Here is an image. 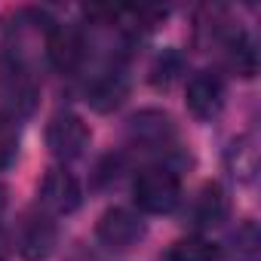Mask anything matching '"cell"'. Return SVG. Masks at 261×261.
Instances as JSON below:
<instances>
[{
    "mask_svg": "<svg viewBox=\"0 0 261 261\" xmlns=\"http://www.w3.org/2000/svg\"><path fill=\"white\" fill-rule=\"evenodd\" d=\"M83 200V191H80V181L62 169V166H53L46 169V175L40 178V188H37V203L43 212L49 215H71Z\"/></svg>",
    "mask_w": 261,
    "mask_h": 261,
    "instance_id": "8992f818",
    "label": "cell"
},
{
    "mask_svg": "<svg viewBox=\"0 0 261 261\" xmlns=\"http://www.w3.org/2000/svg\"><path fill=\"white\" fill-rule=\"evenodd\" d=\"M148 227L142 221L139 212L133 209H123V206H114L108 212H101L98 224H95V237L105 249H114V252H126V249H133L145 240Z\"/></svg>",
    "mask_w": 261,
    "mask_h": 261,
    "instance_id": "5b68a950",
    "label": "cell"
},
{
    "mask_svg": "<svg viewBox=\"0 0 261 261\" xmlns=\"http://www.w3.org/2000/svg\"><path fill=\"white\" fill-rule=\"evenodd\" d=\"M126 92H129V74H126L123 59L114 56V59H108V65L98 74H92V83L86 86V101L105 114V111L120 108Z\"/></svg>",
    "mask_w": 261,
    "mask_h": 261,
    "instance_id": "52a82bcc",
    "label": "cell"
},
{
    "mask_svg": "<svg viewBox=\"0 0 261 261\" xmlns=\"http://www.w3.org/2000/svg\"><path fill=\"white\" fill-rule=\"evenodd\" d=\"M16 157H19V123L7 111H0V172L10 169Z\"/></svg>",
    "mask_w": 261,
    "mask_h": 261,
    "instance_id": "9a60e30c",
    "label": "cell"
},
{
    "mask_svg": "<svg viewBox=\"0 0 261 261\" xmlns=\"http://www.w3.org/2000/svg\"><path fill=\"white\" fill-rule=\"evenodd\" d=\"M133 200L142 212L166 215L181 203V178L166 163H148L136 172L133 181Z\"/></svg>",
    "mask_w": 261,
    "mask_h": 261,
    "instance_id": "6da1fadb",
    "label": "cell"
},
{
    "mask_svg": "<svg viewBox=\"0 0 261 261\" xmlns=\"http://www.w3.org/2000/svg\"><path fill=\"white\" fill-rule=\"evenodd\" d=\"M230 261H258L261 258V237L255 221H243L230 233Z\"/></svg>",
    "mask_w": 261,
    "mask_h": 261,
    "instance_id": "4fadbf2b",
    "label": "cell"
},
{
    "mask_svg": "<svg viewBox=\"0 0 261 261\" xmlns=\"http://www.w3.org/2000/svg\"><path fill=\"white\" fill-rule=\"evenodd\" d=\"M188 218L197 227H218L227 218V197H224L221 185H203L197 191V197L191 200Z\"/></svg>",
    "mask_w": 261,
    "mask_h": 261,
    "instance_id": "8fae6325",
    "label": "cell"
},
{
    "mask_svg": "<svg viewBox=\"0 0 261 261\" xmlns=\"http://www.w3.org/2000/svg\"><path fill=\"white\" fill-rule=\"evenodd\" d=\"M129 139H133V145L139 148H148V151H163L175 142V123L169 114L163 111H139L129 117V126H126Z\"/></svg>",
    "mask_w": 261,
    "mask_h": 261,
    "instance_id": "ba28073f",
    "label": "cell"
},
{
    "mask_svg": "<svg viewBox=\"0 0 261 261\" xmlns=\"http://www.w3.org/2000/svg\"><path fill=\"white\" fill-rule=\"evenodd\" d=\"M0 261H4V249H0Z\"/></svg>",
    "mask_w": 261,
    "mask_h": 261,
    "instance_id": "2e32d148",
    "label": "cell"
},
{
    "mask_svg": "<svg viewBox=\"0 0 261 261\" xmlns=\"http://www.w3.org/2000/svg\"><path fill=\"white\" fill-rule=\"evenodd\" d=\"M185 101H188V111L197 120L218 117L221 108H224V80L215 71H197V74H191L188 89H185Z\"/></svg>",
    "mask_w": 261,
    "mask_h": 261,
    "instance_id": "30bf717a",
    "label": "cell"
},
{
    "mask_svg": "<svg viewBox=\"0 0 261 261\" xmlns=\"http://www.w3.org/2000/svg\"><path fill=\"white\" fill-rule=\"evenodd\" d=\"M46 56L53 62V68H59L62 74H74L80 71L83 59H86V37L77 25H53L49 37H46Z\"/></svg>",
    "mask_w": 261,
    "mask_h": 261,
    "instance_id": "9c48e42d",
    "label": "cell"
},
{
    "mask_svg": "<svg viewBox=\"0 0 261 261\" xmlns=\"http://www.w3.org/2000/svg\"><path fill=\"white\" fill-rule=\"evenodd\" d=\"M59 240V227L53 221L49 212L37 209H25L16 221V246L22 252L25 261H46L56 249Z\"/></svg>",
    "mask_w": 261,
    "mask_h": 261,
    "instance_id": "3957f363",
    "label": "cell"
},
{
    "mask_svg": "<svg viewBox=\"0 0 261 261\" xmlns=\"http://www.w3.org/2000/svg\"><path fill=\"white\" fill-rule=\"evenodd\" d=\"M89 139H92V133H89L86 120L74 111H59L46 126V148L62 163L83 157L89 148Z\"/></svg>",
    "mask_w": 261,
    "mask_h": 261,
    "instance_id": "277c9868",
    "label": "cell"
},
{
    "mask_svg": "<svg viewBox=\"0 0 261 261\" xmlns=\"http://www.w3.org/2000/svg\"><path fill=\"white\" fill-rule=\"evenodd\" d=\"M230 169H233V175L240 178V181H252V175H255V169H258V148H255V142H252V136H243V139H237L233 145H230Z\"/></svg>",
    "mask_w": 261,
    "mask_h": 261,
    "instance_id": "5bb4252c",
    "label": "cell"
},
{
    "mask_svg": "<svg viewBox=\"0 0 261 261\" xmlns=\"http://www.w3.org/2000/svg\"><path fill=\"white\" fill-rule=\"evenodd\" d=\"M163 261H221V246L206 237H185L163 252Z\"/></svg>",
    "mask_w": 261,
    "mask_h": 261,
    "instance_id": "7c38bea8",
    "label": "cell"
},
{
    "mask_svg": "<svg viewBox=\"0 0 261 261\" xmlns=\"http://www.w3.org/2000/svg\"><path fill=\"white\" fill-rule=\"evenodd\" d=\"M0 98H4V108L13 120L34 114L37 98H40V83H37L34 65L4 53V59H0Z\"/></svg>",
    "mask_w": 261,
    "mask_h": 261,
    "instance_id": "7a4b0ae2",
    "label": "cell"
}]
</instances>
